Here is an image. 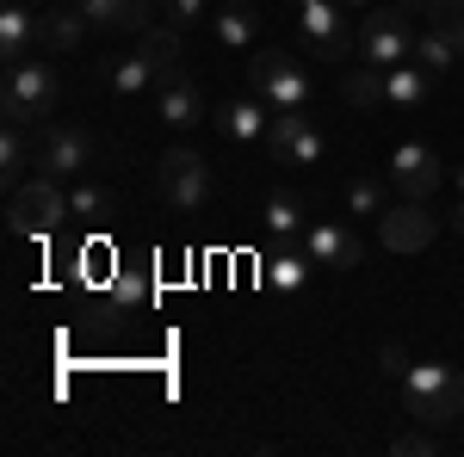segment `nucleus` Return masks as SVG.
<instances>
[{
	"label": "nucleus",
	"mask_w": 464,
	"mask_h": 457,
	"mask_svg": "<svg viewBox=\"0 0 464 457\" xmlns=\"http://www.w3.org/2000/svg\"><path fill=\"white\" fill-rule=\"evenodd\" d=\"M446 223H452V235H459V242H464V205H459V211H452V216H446Z\"/></svg>",
	"instance_id": "obj_34"
},
{
	"label": "nucleus",
	"mask_w": 464,
	"mask_h": 457,
	"mask_svg": "<svg viewBox=\"0 0 464 457\" xmlns=\"http://www.w3.org/2000/svg\"><path fill=\"white\" fill-rule=\"evenodd\" d=\"M433 93V74L421 69V62H396V69H384V106L396 111H421Z\"/></svg>",
	"instance_id": "obj_19"
},
{
	"label": "nucleus",
	"mask_w": 464,
	"mask_h": 457,
	"mask_svg": "<svg viewBox=\"0 0 464 457\" xmlns=\"http://www.w3.org/2000/svg\"><path fill=\"white\" fill-rule=\"evenodd\" d=\"M347 211H353V216H372V223H378V216L391 211V205H384V179L353 174V179H347Z\"/></svg>",
	"instance_id": "obj_26"
},
{
	"label": "nucleus",
	"mask_w": 464,
	"mask_h": 457,
	"mask_svg": "<svg viewBox=\"0 0 464 457\" xmlns=\"http://www.w3.org/2000/svg\"><path fill=\"white\" fill-rule=\"evenodd\" d=\"M74 6L93 32H130V37L155 32V0H74Z\"/></svg>",
	"instance_id": "obj_15"
},
{
	"label": "nucleus",
	"mask_w": 464,
	"mask_h": 457,
	"mask_svg": "<svg viewBox=\"0 0 464 457\" xmlns=\"http://www.w3.org/2000/svg\"><path fill=\"white\" fill-rule=\"evenodd\" d=\"M459 43H464V25H459Z\"/></svg>",
	"instance_id": "obj_37"
},
{
	"label": "nucleus",
	"mask_w": 464,
	"mask_h": 457,
	"mask_svg": "<svg viewBox=\"0 0 464 457\" xmlns=\"http://www.w3.org/2000/svg\"><path fill=\"white\" fill-rule=\"evenodd\" d=\"M266 155L285 167H322L328 161V137L310 124V111H273L266 124Z\"/></svg>",
	"instance_id": "obj_9"
},
{
	"label": "nucleus",
	"mask_w": 464,
	"mask_h": 457,
	"mask_svg": "<svg viewBox=\"0 0 464 457\" xmlns=\"http://www.w3.org/2000/svg\"><path fill=\"white\" fill-rule=\"evenodd\" d=\"M161 19L174 32H192L198 19H211V0H161Z\"/></svg>",
	"instance_id": "obj_29"
},
{
	"label": "nucleus",
	"mask_w": 464,
	"mask_h": 457,
	"mask_svg": "<svg viewBox=\"0 0 464 457\" xmlns=\"http://www.w3.org/2000/svg\"><path fill=\"white\" fill-rule=\"evenodd\" d=\"M56 100H63V74L50 69V62H6V81H0V118L6 124H32L44 130L50 118H56Z\"/></svg>",
	"instance_id": "obj_2"
},
{
	"label": "nucleus",
	"mask_w": 464,
	"mask_h": 457,
	"mask_svg": "<svg viewBox=\"0 0 464 457\" xmlns=\"http://www.w3.org/2000/svg\"><path fill=\"white\" fill-rule=\"evenodd\" d=\"M211 124L223 130V142H266V124H273V106L260 100V93H242V100H223L211 111Z\"/></svg>",
	"instance_id": "obj_16"
},
{
	"label": "nucleus",
	"mask_w": 464,
	"mask_h": 457,
	"mask_svg": "<svg viewBox=\"0 0 464 457\" xmlns=\"http://www.w3.org/2000/svg\"><path fill=\"white\" fill-rule=\"evenodd\" d=\"M341 6H347V13H359V6H372V0H341Z\"/></svg>",
	"instance_id": "obj_35"
},
{
	"label": "nucleus",
	"mask_w": 464,
	"mask_h": 457,
	"mask_svg": "<svg viewBox=\"0 0 464 457\" xmlns=\"http://www.w3.org/2000/svg\"><path fill=\"white\" fill-rule=\"evenodd\" d=\"M69 192H63V179L50 174H32L25 186H13V198H6V229L19 235V242H44V235H56L63 223H69Z\"/></svg>",
	"instance_id": "obj_4"
},
{
	"label": "nucleus",
	"mask_w": 464,
	"mask_h": 457,
	"mask_svg": "<svg viewBox=\"0 0 464 457\" xmlns=\"http://www.w3.org/2000/svg\"><path fill=\"white\" fill-rule=\"evenodd\" d=\"M149 303H155L149 266H118V272H111V309L124 316V309H149Z\"/></svg>",
	"instance_id": "obj_23"
},
{
	"label": "nucleus",
	"mask_w": 464,
	"mask_h": 457,
	"mask_svg": "<svg viewBox=\"0 0 464 457\" xmlns=\"http://www.w3.org/2000/svg\"><path fill=\"white\" fill-rule=\"evenodd\" d=\"M433 235H440V216L428 211V198H402L378 216V242L391 253H421V247H433Z\"/></svg>",
	"instance_id": "obj_11"
},
{
	"label": "nucleus",
	"mask_w": 464,
	"mask_h": 457,
	"mask_svg": "<svg viewBox=\"0 0 464 457\" xmlns=\"http://www.w3.org/2000/svg\"><path fill=\"white\" fill-rule=\"evenodd\" d=\"M248 87L273 111H310V100H316L310 69H304L291 50H254V56H248Z\"/></svg>",
	"instance_id": "obj_6"
},
{
	"label": "nucleus",
	"mask_w": 464,
	"mask_h": 457,
	"mask_svg": "<svg viewBox=\"0 0 464 457\" xmlns=\"http://www.w3.org/2000/svg\"><path fill=\"white\" fill-rule=\"evenodd\" d=\"M93 32V25H87V19H81V6H56V0H50V6H37V50H50V56H69L74 43H81V37Z\"/></svg>",
	"instance_id": "obj_17"
},
{
	"label": "nucleus",
	"mask_w": 464,
	"mask_h": 457,
	"mask_svg": "<svg viewBox=\"0 0 464 457\" xmlns=\"http://www.w3.org/2000/svg\"><path fill=\"white\" fill-rule=\"evenodd\" d=\"M260 229L273 235V242H291V235H304L310 223H304V198H291V192H273L266 198V211H260Z\"/></svg>",
	"instance_id": "obj_24"
},
{
	"label": "nucleus",
	"mask_w": 464,
	"mask_h": 457,
	"mask_svg": "<svg viewBox=\"0 0 464 457\" xmlns=\"http://www.w3.org/2000/svg\"><path fill=\"white\" fill-rule=\"evenodd\" d=\"M179 69V37L174 25L168 32H143L137 37V50H124L118 62H100V81H106L111 100H143L161 87V74Z\"/></svg>",
	"instance_id": "obj_1"
},
{
	"label": "nucleus",
	"mask_w": 464,
	"mask_h": 457,
	"mask_svg": "<svg viewBox=\"0 0 464 457\" xmlns=\"http://www.w3.org/2000/svg\"><path fill=\"white\" fill-rule=\"evenodd\" d=\"M32 43H37V6L6 0V6H0V62H25Z\"/></svg>",
	"instance_id": "obj_18"
},
{
	"label": "nucleus",
	"mask_w": 464,
	"mask_h": 457,
	"mask_svg": "<svg viewBox=\"0 0 464 457\" xmlns=\"http://www.w3.org/2000/svg\"><path fill=\"white\" fill-rule=\"evenodd\" d=\"M297 43H304L316 62L341 69V62L359 56V25L347 19L341 0H304V6H297Z\"/></svg>",
	"instance_id": "obj_5"
},
{
	"label": "nucleus",
	"mask_w": 464,
	"mask_h": 457,
	"mask_svg": "<svg viewBox=\"0 0 464 457\" xmlns=\"http://www.w3.org/2000/svg\"><path fill=\"white\" fill-rule=\"evenodd\" d=\"M25 6H50V0H25Z\"/></svg>",
	"instance_id": "obj_36"
},
{
	"label": "nucleus",
	"mask_w": 464,
	"mask_h": 457,
	"mask_svg": "<svg viewBox=\"0 0 464 457\" xmlns=\"http://www.w3.org/2000/svg\"><path fill=\"white\" fill-rule=\"evenodd\" d=\"M291 6H304V0H291Z\"/></svg>",
	"instance_id": "obj_38"
},
{
	"label": "nucleus",
	"mask_w": 464,
	"mask_h": 457,
	"mask_svg": "<svg viewBox=\"0 0 464 457\" xmlns=\"http://www.w3.org/2000/svg\"><path fill=\"white\" fill-rule=\"evenodd\" d=\"M69 211L81 216V223H106V216H111V198L100 192V186H74V192H69Z\"/></svg>",
	"instance_id": "obj_28"
},
{
	"label": "nucleus",
	"mask_w": 464,
	"mask_h": 457,
	"mask_svg": "<svg viewBox=\"0 0 464 457\" xmlns=\"http://www.w3.org/2000/svg\"><path fill=\"white\" fill-rule=\"evenodd\" d=\"M459 186H464V174H459Z\"/></svg>",
	"instance_id": "obj_39"
},
{
	"label": "nucleus",
	"mask_w": 464,
	"mask_h": 457,
	"mask_svg": "<svg viewBox=\"0 0 464 457\" xmlns=\"http://www.w3.org/2000/svg\"><path fill=\"white\" fill-rule=\"evenodd\" d=\"M459 50L464 43L452 32H433L428 25V32H415V56H409V62H421L428 74H446V69H459Z\"/></svg>",
	"instance_id": "obj_25"
},
{
	"label": "nucleus",
	"mask_w": 464,
	"mask_h": 457,
	"mask_svg": "<svg viewBox=\"0 0 464 457\" xmlns=\"http://www.w3.org/2000/svg\"><path fill=\"white\" fill-rule=\"evenodd\" d=\"M304 253L316 266H328V272H353L359 260H365V242H359L347 223H310L304 229Z\"/></svg>",
	"instance_id": "obj_14"
},
{
	"label": "nucleus",
	"mask_w": 464,
	"mask_h": 457,
	"mask_svg": "<svg viewBox=\"0 0 464 457\" xmlns=\"http://www.w3.org/2000/svg\"><path fill=\"white\" fill-rule=\"evenodd\" d=\"M32 167H37L32 124H6V130H0V179H6V192H13V186H25Z\"/></svg>",
	"instance_id": "obj_20"
},
{
	"label": "nucleus",
	"mask_w": 464,
	"mask_h": 457,
	"mask_svg": "<svg viewBox=\"0 0 464 457\" xmlns=\"http://www.w3.org/2000/svg\"><path fill=\"white\" fill-rule=\"evenodd\" d=\"M421 19H428L433 32H452V37H459V25H464V0H428V13H421Z\"/></svg>",
	"instance_id": "obj_30"
},
{
	"label": "nucleus",
	"mask_w": 464,
	"mask_h": 457,
	"mask_svg": "<svg viewBox=\"0 0 464 457\" xmlns=\"http://www.w3.org/2000/svg\"><path fill=\"white\" fill-rule=\"evenodd\" d=\"M155 192H161L168 211H186V216L205 211V198H211V161L198 148H168L155 161Z\"/></svg>",
	"instance_id": "obj_7"
},
{
	"label": "nucleus",
	"mask_w": 464,
	"mask_h": 457,
	"mask_svg": "<svg viewBox=\"0 0 464 457\" xmlns=\"http://www.w3.org/2000/svg\"><path fill=\"white\" fill-rule=\"evenodd\" d=\"M391 186L402 198H433L440 192V155L428 142H396L391 148Z\"/></svg>",
	"instance_id": "obj_13"
},
{
	"label": "nucleus",
	"mask_w": 464,
	"mask_h": 457,
	"mask_svg": "<svg viewBox=\"0 0 464 457\" xmlns=\"http://www.w3.org/2000/svg\"><path fill=\"white\" fill-rule=\"evenodd\" d=\"M402 408H409V421L421 426H446L464 414V371L459 365H409V377H402Z\"/></svg>",
	"instance_id": "obj_3"
},
{
	"label": "nucleus",
	"mask_w": 464,
	"mask_h": 457,
	"mask_svg": "<svg viewBox=\"0 0 464 457\" xmlns=\"http://www.w3.org/2000/svg\"><path fill=\"white\" fill-rule=\"evenodd\" d=\"M155 118H161L168 130H192V124H205V93H198V81H192L186 69L161 74V87H155Z\"/></svg>",
	"instance_id": "obj_12"
},
{
	"label": "nucleus",
	"mask_w": 464,
	"mask_h": 457,
	"mask_svg": "<svg viewBox=\"0 0 464 457\" xmlns=\"http://www.w3.org/2000/svg\"><path fill=\"white\" fill-rule=\"evenodd\" d=\"M396 13H409V19H421V13H428V0H391Z\"/></svg>",
	"instance_id": "obj_33"
},
{
	"label": "nucleus",
	"mask_w": 464,
	"mask_h": 457,
	"mask_svg": "<svg viewBox=\"0 0 464 457\" xmlns=\"http://www.w3.org/2000/svg\"><path fill=\"white\" fill-rule=\"evenodd\" d=\"M87 161H93V137H87L81 124L50 118V124L37 130V174H50V179H81V174H87Z\"/></svg>",
	"instance_id": "obj_10"
},
{
	"label": "nucleus",
	"mask_w": 464,
	"mask_h": 457,
	"mask_svg": "<svg viewBox=\"0 0 464 457\" xmlns=\"http://www.w3.org/2000/svg\"><path fill=\"white\" fill-rule=\"evenodd\" d=\"M391 452H402V457H428V452H433V433H402Z\"/></svg>",
	"instance_id": "obj_32"
},
{
	"label": "nucleus",
	"mask_w": 464,
	"mask_h": 457,
	"mask_svg": "<svg viewBox=\"0 0 464 457\" xmlns=\"http://www.w3.org/2000/svg\"><path fill=\"white\" fill-rule=\"evenodd\" d=\"M409 56H415V19H409V13L378 6V13L359 19V62L396 69V62H409Z\"/></svg>",
	"instance_id": "obj_8"
},
{
	"label": "nucleus",
	"mask_w": 464,
	"mask_h": 457,
	"mask_svg": "<svg viewBox=\"0 0 464 457\" xmlns=\"http://www.w3.org/2000/svg\"><path fill=\"white\" fill-rule=\"evenodd\" d=\"M341 93H347V106H384V69H347V81H341Z\"/></svg>",
	"instance_id": "obj_27"
},
{
	"label": "nucleus",
	"mask_w": 464,
	"mask_h": 457,
	"mask_svg": "<svg viewBox=\"0 0 464 457\" xmlns=\"http://www.w3.org/2000/svg\"><path fill=\"white\" fill-rule=\"evenodd\" d=\"M378 365H384V377H391V384H402V377H409V352L396 347V340L378 352Z\"/></svg>",
	"instance_id": "obj_31"
},
{
	"label": "nucleus",
	"mask_w": 464,
	"mask_h": 457,
	"mask_svg": "<svg viewBox=\"0 0 464 457\" xmlns=\"http://www.w3.org/2000/svg\"><path fill=\"white\" fill-rule=\"evenodd\" d=\"M211 32H217L223 50H248L254 32H260V13L242 6V0H229V6H217V13H211Z\"/></svg>",
	"instance_id": "obj_21"
},
{
	"label": "nucleus",
	"mask_w": 464,
	"mask_h": 457,
	"mask_svg": "<svg viewBox=\"0 0 464 457\" xmlns=\"http://www.w3.org/2000/svg\"><path fill=\"white\" fill-rule=\"evenodd\" d=\"M260 266H266V284H273V290H285V297H291V290H304L310 272H316V260H310V253H291V247H273Z\"/></svg>",
	"instance_id": "obj_22"
}]
</instances>
